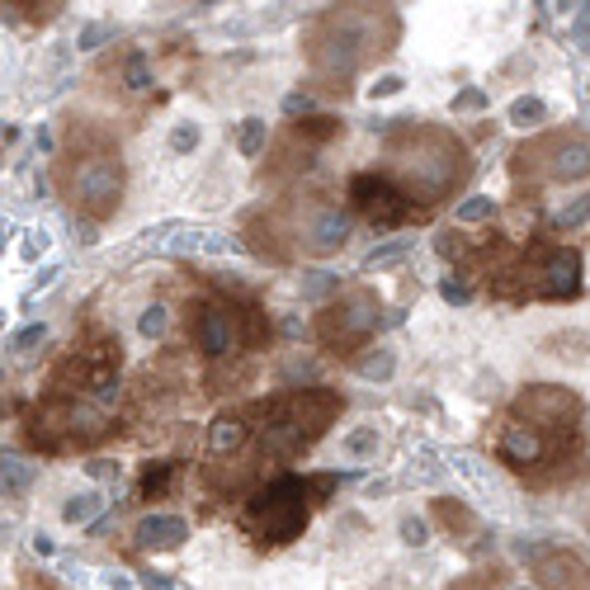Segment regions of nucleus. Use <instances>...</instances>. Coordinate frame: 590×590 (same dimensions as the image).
Wrapping results in <instances>:
<instances>
[{
    "label": "nucleus",
    "instance_id": "obj_18",
    "mask_svg": "<svg viewBox=\"0 0 590 590\" xmlns=\"http://www.w3.org/2000/svg\"><path fill=\"white\" fill-rule=\"evenodd\" d=\"M544 119H548V104L534 100V94H524V100L510 104V123H515V127H534V123H544Z\"/></svg>",
    "mask_w": 590,
    "mask_h": 590
},
{
    "label": "nucleus",
    "instance_id": "obj_13",
    "mask_svg": "<svg viewBox=\"0 0 590 590\" xmlns=\"http://www.w3.org/2000/svg\"><path fill=\"white\" fill-rule=\"evenodd\" d=\"M302 236H308L302 246H308L312 255H336V251L349 242V218H345L341 209H316Z\"/></svg>",
    "mask_w": 590,
    "mask_h": 590
},
{
    "label": "nucleus",
    "instance_id": "obj_32",
    "mask_svg": "<svg viewBox=\"0 0 590 590\" xmlns=\"http://www.w3.org/2000/svg\"><path fill=\"white\" fill-rule=\"evenodd\" d=\"M407 81H402V76H378V81L369 86V94H374V100H388V94H397V90H402Z\"/></svg>",
    "mask_w": 590,
    "mask_h": 590
},
{
    "label": "nucleus",
    "instance_id": "obj_17",
    "mask_svg": "<svg viewBox=\"0 0 590 590\" xmlns=\"http://www.w3.org/2000/svg\"><path fill=\"white\" fill-rule=\"evenodd\" d=\"M175 472H180V464H170V458H166V464H152L147 472H142V497H147V501L166 497L170 482H175Z\"/></svg>",
    "mask_w": 590,
    "mask_h": 590
},
{
    "label": "nucleus",
    "instance_id": "obj_28",
    "mask_svg": "<svg viewBox=\"0 0 590 590\" xmlns=\"http://www.w3.org/2000/svg\"><path fill=\"white\" fill-rule=\"evenodd\" d=\"M439 293H444V302H458V308H464V302L472 298V289H468V279H458V275H449L439 283Z\"/></svg>",
    "mask_w": 590,
    "mask_h": 590
},
{
    "label": "nucleus",
    "instance_id": "obj_4",
    "mask_svg": "<svg viewBox=\"0 0 590 590\" xmlns=\"http://www.w3.org/2000/svg\"><path fill=\"white\" fill-rule=\"evenodd\" d=\"M374 326H378V298L369 289H355L336 302H326L322 322H316V341L336 349V355H349L355 345L374 336Z\"/></svg>",
    "mask_w": 590,
    "mask_h": 590
},
{
    "label": "nucleus",
    "instance_id": "obj_30",
    "mask_svg": "<svg viewBox=\"0 0 590 590\" xmlns=\"http://www.w3.org/2000/svg\"><path fill=\"white\" fill-rule=\"evenodd\" d=\"M170 147H175V152H194V147H199V127H194V123H180V127L170 133Z\"/></svg>",
    "mask_w": 590,
    "mask_h": 590
},
{
    "label": "nucleus",
    "instance_id": "obj_15",
    "mask_svg": "<svg viewBox=\"0 0 590 590\" xmlns=\"http://www.w3.org/2000/svg\"><path fill=\"white\" fill-rule=\"evenodd\" d=\"M246 439H251L246 411H227V416H218V421H213V430H209V444H213V454H232V449H242Z\"/></svg>",
    "mask_w": 590,
    "mask_h": 590
},
{
    "label": "nucleus",
    "instance_id": "obj_38",
    "mask_svg": "<svg viewBox=\"0 0 590 590\" xmlns=\"http://www.w3.org/2000/svg\"><path fill=\"white\" fill-rule=\"evenodd\" d=\"M283 109H289V114H308V94H289Z\"/></svg>",
    "mask_w": 590,
    "mask_h": 590
},
{
    "label": "nucleus",
    "instance_id": "obj_22",
    "mask_svg": "<svg viewBox=\"0 0 590 590\" xmlns=\"http://www.w3.org/2000/svg\"><path fill=\"white\" fill-rule=\"evenodd\" d=\"M491 213H497V199H482V194H477V199H468V203H458V222H464V227H468V222H487Z\"/></svg>",
    "mask_w": 590,
    "mask_h": 590
},
{
    "label": "nucleus",
    "instance_id": "obj_36",
    "mask_svg": "<svg viewBox=\"0 0 590 590\" xmlns=\"http://www.w3.org/2000/svg\"><path fill=\"white\" fill-rule=\"evenodd\" d=\"M43 336H47V326L38 322V326H24V331H20V336H14V345H20V349H29V345H38Z\"/></svg>",
    "mask_w": 590,
    "mask_h": 590
},
{
    "label": "nucleus",
    "instance_id": "obj_24",
    "mask_svg": "<svg viewBox=\"0 0 590 590\" xmlns=\"http://www.w3.org/2000/svg\"><path fill=\"white\" fill-rule=\"evenodd\" d=\"M374 449H378V430H355V435L345 439V454H355V458L374 454Z\"/></svg>",
    "mask_w": 590,
    "mask_h": 590
},
{
    "label": "nucleus",
    "instance_id": "obj_20",
    "mask_svg": "<svg viewBox=\"0 0 590 590\" xmlns=\"http://www.w3.org/2000/svg\"><path fill=\"white\" fill-rule=\"evenodd\" d=\"M590 218V194H577V199H571L567 203V209H557V227H563V232H571V227H581V222Z\"/></svg>",
    "mask_w": 590,
    "mask_h": 590
},
{
    "label": "nucleus",
    "instance_id": "obj_29",
    "mask_svg": "<svg viewBox=\"0 0 590 590\" xmlns=\"http://www.w3.org/2000/svg\"><path fill=\"white\" fill-rule=\"evenodd\" d=\"M123 81H127V90H147V57H127Z\"/></svg>",
    "mask_w": 590,
    "mask_h": 590
},
{
    "label": "nucleus",
    "instance_id": "obj_25",
    "mask_svg": "<svg viewBox=\"0 0 590 590\" xmlns=\"http://www.w3.org/2000/svg\"><path fill=\"white\" fill-rule=\"evenodd\" d=\"M331 133H336V119H308V123H298V137H308V142H326Z\"/></svg>",
    "mask_w": 590,
    "mask_h": 590
},
{
    "label": "nucleus",
    "instance_id": "obj_5",
    "mask_svg": "<svg viewBox=\"0 0 590 590\" xmlns=\"http://www.w3.org/2000/svg\"><path fill=\"white\" fill-rule=\"evenodd\" d=\"M67 194H71L76 209L90 213V218L114 213L119 209V194H123V166H119V156L94 152V156H86V162H76L71 180H67Z\"/></svg>",
    "mask_w": 590,
    "mask_h": 590
},
{
    "label": "nucleus",
    "instance_id": "obj_33",
    "mask_svg": "<svg viewBox=\"0 0 590 590\" xmlns=\"http://www.w3.org/2000/svg\"><path fill=\"white\" fill-rule=\"evenodd\" d=\"M331 289H336V279H331V275H312L308 283H302V293H308V298H326Z\"/></svg>",
    "mask_w": 590,
    "mask_h": 590
},
{
    "label": "nucleus",
    "instance_id": "obj_14",
    "mask_svg": "<svg viewBox=\"0 0 590 590\" xmlns=\"http://www.w3.org/2000/svg\"><path fill=\"white\" fill-rule=\"evenodd\" d=\"M189 538V524L180 515H147L137 524V544L142 548H180Z\"/></svg>",
    "mask_w": 590,
    "mask_h": 590
},
{
    "label": "nucleus",
    "instance_id": "obj_21",
    "mask_svg": "<svg viewBox=\"0 0 590 590\" xmlns=\"http://www.w3.org/2000/svg\"><path fill=\"white\" fill-rule=\"evenodd\" d=\"M265 119H242V156H260L265 152Z\"/></svg>",
    "mask_w": 590,
    "mask_h": 590
},
{
    "label": "nucleus",
    "instance_id": "obj_31",
    "mask_svg": "<svg viewBox=\"0 0 590 590\" xmlns=\"http://www.w3.org/2000/svg\"><path fill=\"white\" fill-rule=\"evenodd\" d=\"M435 510H439V520H444V524H449V530H468V524H472L464 505H449V501H439Z\"/></svg>",
    "mask_w": 590,
    "mask_h": 590
},
{
    "label": "nucleus",
    "instance_id": "obj_27",
    "mask_svg": "<svg viewBox=\"0 0 590 590\" xmlns=\"http://www.w3.org/2000/svg\"><path fill=\"white\" fill-rule=\"evenodd\" d=\"M567 34H571V43H577L581 53H590V5H581V14H577V20H571Z\"/></svg>",
    "mask_w": 590,
    "mask_h": 590
},
{
    "label": "nucleus",
    "instance_id": "obj_8",
    "mask_svg": "<svg viewBox=\"0 0 590 590\" xmlns=\"http://www.w3.org/2000/svg\"><path fill=\"white\" fill-rule=\"evenodd\" d=\"M524 269H530V289H534V298L563 302V298H577V289H581V251H571V246L538 251Z\"/></svg>",
    "mask_w": 590,
    "mask_h": 590
},
{
    "label": "nucleus",
    "instance_id": "obj_26",
    "mask_svg": "<svg viewBox=\"0 0 590 590\" xmlns=\"http://www.w3.org/2000/svg\"><path fill=\"white\" fill-rule=\"evenodd\" d=\"M142 336H147V341H156V336H166V308H147V312H142Z\"/></svg>",
    "mask_w": 590,
    "mask_h": 590
},
{
    "label": "nucleus",
    "instance_id": "obj_11",
    "mask_svg": "<svg viewBox=\"0 0 590 590\" xmlns=\"http://www.w3.org/2000/svg\"><path fill=\"white\" fill-rule=\"evenodd\" d=\"M534 577H538V586H544V590H590V567L581 563L577 553H567V548L538 553Z\"/></svg>",
    "mask_w": 590,
    "mask_h": 590
},
{
    "label": "nucleus",
    "instance_id": "obj_1",
    "mask_svg": "<svg viewBox=\"0 0 590 590\" xmlns=\"http://www.w3.org/2000/svg\"><path fill=\"white\" fill-rule=\"evenodd\" d=\"M341 411V397L336 392H316V388H302L293 397H279V402L260 407V449L265 454H298L322 435V430L336 421Z\"/></svg>",
    "mask_w": 590,
    "mask_h": 590
},
{
    "label": "nucleus",
    "instance_id": "obj_34",
    "mask_svg": "<svg viewBox=\"0 0 590 590\" xmlns=\"http://www.w3.org/2000/svg\"><path fill=\"white\" fill-rule=\"evenodd\" d=\"M402 538H407V544H411V548H421V544H430V538H425V520H402Z\"/></svg>",
    "mask_w": 590,
    "mask_h": 590
},
{
    "label": "nucleus",
    "instance_id": "obj_19",
    "mask_svg": "<svg viewBox=\"0 0 590 590\" xmlns=\"http://www.w3.org/2000/svg\"><path fill=\"white\" fill-rule=\"evenodd\" d=\"M104 510V501L94 497V491H86V497H76V501H67V510H62V520L67 524H86V520H94Z\"/></svg>",
    "mask_w": 590,
    "mask_h": 590
},
{
    "label": "nucleus",
    "instance_id": "obj_23",
    "mask_svg": "<svg viewBox=\"0 0 590 590\" xmlns=\"http://www.w3.org/2000/svg\"><path fill=\"white\" fill-rule=\"evenodd\" d=\"M392 369H397V359L388 355V349H378V355L359 359V374H364V378H392Z\"/></svg>",
    "mask_w": 590,
    "mask_h": 590
},
{
    "label": "nucleus",
    "instance_id": "obj_9",
    "mask_svg": "<svg viewBox=\"0 0 590 590\" xmlns=\"http://www.w3.org/2000/svg\"><path fill=\"white\" fill-rule=\"evenodd\" d=\"M567 444L571 439H557V435H548V430H538L530 421L510 416L505 430H501V439H497V454L505 458L510 468H534V464H544V458H557Z\"/></svg>",
    "mask_w": 590,
    "mask_h": 590
},
{
    "label": "nucleus",
    "instance_id": "obj_12",
    "mask_svg": "<svg viewBox=\"0 0 590 590\" xmlns=\"http://www.w3.org/2000/svg\"><path fill=\"white\" fill-rule=\"evenodd\" d=\"M538 156H553L548 162V175L553 180H586L590 175V142L586 137H548V142H538L534 147Z\"/></svg>",
    "mask_w": 590,
    "mask_h": 590
},
{
    "label": "nucleus",
    "instance_id": "obj_39",
    "mask_svg": "<svg viewBox=\"0 0 590 590\" xmlns=\"http://www.w3.org/2000/svg\"><path fill=\"white\" fill-rule=\"evenodd\" d=\"M104 38V29H86V38H81V47H94V43H100Z\"/></svg>",
    "mask_w": 590,
    "mask_h": 590
},
{
    "label": "nucleus",
    "instance_id": "obj_3",
    "mask_svg": "<svg viewBox=\"0 0 590 590\" xmlns=\"http://www.w3.org/2000/svg\"><path fill=\"white\" fill-rule=\"evenodd\" d=\"M312 515V491L302 477H279V482L260 487L246 501V530L260 538V544H289L308 530Z\"/></svg>",
    "mask_w": 590,
    "mask_h": 590
},
{
    "label": "nucleus",
    "instance_id": "obj_37",
    "mask_svg": "<svg viewBox=\"0 0 590 590\" xmlns=\"http://www.w3.org/2000/svg\"><path fill=\"white\" fill-rule=\"evenodd\" d=\"M482 104H487V94H482V90H464V94L454 100V109H482Z\"/></svg>",
    "mask_w": 590,
    "mask_h": 590
},
{
    "label": "nucleus",
    "instance_id": "obj_2",
    "mask_svg": "<svg viewBox=\"0 0 590 590\" xmlns=\"http://www.w3.org/2000/svg\"><path fill=\"white\" fill-rule=\"evenodd\" d=\"M392 162H397V170L407 175V185L416 189V194H425V199L444 194V189L458 185L468 175L464 147H458L454 137H444V133H421V127L416 133H407V142H397Z\"/></svg>",
    "mask_w": 590,
    "mask_h": 590
},
{
    "label": "nucleus",
    "instance_id": "obj_16",
    "mask_svg": "<svg viewBox=\"0 0 590 590\" xmlns=\"http://www.w3.org/2000/svg\"><path fill=\"white\" fill-rule=\"evenodd\" d=\"M29 477H34V464H24L20 454H0V491H24Z\"/></svg>",
    "mask_w": 590,
    "mask_h": 590
},
{
    "label": "nucleus",
    "instance_id": "obj_6",
    "mask_svg": "<svg viewBox=\"0 0 590 590\" xmlns=\"http://www.w3.org/2000/svg\"><path fill=\"white\" fill-rule=\"evenodd\" d=\"M349 203L382 232L402 227L411 218H425V209H411V199L392 180H382V175H355V180H349Z\"/></svg>",
    "mask_w": 590,
    "mask_h": 590
},
{
    "label": "nucleus",
    "instance_id": "obj_35",
    "mask_svg": "<svg viewBox=\"0 0 590 590\" xmlns=\"http://www.w3.org/2000/svg\"><path fill=\"white\" fill-rule=\"evenodd\" d=\"M402 251H407V242H397V246H382V251H374V255H369V269H378V265H392V260H402Z\"/></svg>",
    "mask_w": 590,
    "mask_h": 590
},
{
    "label": "nucleus",
    "instance_id": "obj_10",
    "mask_svg": "<svg viewBox=\"0 0 590 590\" xmlns=\"http://www.w3.org/2000/svg\"><path fill=\"white\" fill-rule=\"evenodd\" d=\"M194 341L203 355H232L236 345H242V312H232L227 302H203L199 316H194Z\"/></svg>",
    "mask_w": 590,
    "mask_h": 590
},
{
    "label": "nucleus",
    "instance_id": "obj_7",
    "mask_svg": "<svg viewBox=\"0 0 590 590\" xmlns=\"http://www.w3.org/2000/svg\"><path fill=\"white\" fill-rule=\"evenodd\" d=\"M515 416H520V421H530V425H538V430H548V435H557V439H577L581 402H577V392L548 388V382H544V388L520 392Z\"/></svg>",
    "mask_w": 590,
    "mask_h": 590
}]
</instances>
